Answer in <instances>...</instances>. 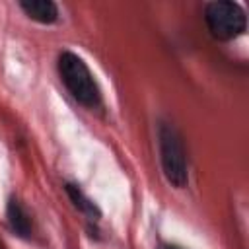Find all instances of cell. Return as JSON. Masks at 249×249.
Wrapping results in <instances>:
<instances>
[{"label":"cell","instance_id":"8992f818","mask_svg":"<svg viewBox=\"0 0 249 249\" xmlns=\"http://www.w3.org/2000/svg\"><path fill=\"white\" fill-rule=\"evenodd\" d=\"M18 6L21 8V12L43 25H53L58 21V6L53 0H19Z\"/></svg>","mask_w":249,"mask_h":249},{"label":"cell","instance_id":"3957f363","mask_svg":"<svg viewBox=\"0 0 249 249\" xmlns=\"http://www.w3.org/2000/svg\"><path fill=\"white\" fill-rule=\"evenodd\" d=\"M204 23L218 41H231L245 33L247 16L237 2L216 0L204 6Z\"/></svg>","mask_w":249,"mask_h":249},{"label":"cell","instance_id":"277c9868","mask_svg":"<svg viewBox=\"0 0 249 249\" xmlns=\"http://www.w3.org/2000/svg\"><path fill=\"white\" fill-rule=\"evenodd\" d=\"M6 222L10 231L19 239H31L33 235V222L25 206L18 196H10L6 202Z\"/></svg>","mask_w":249,"mask_h":249},{"label":"cell","instance_id":"5b68a950","mask_svg":"<svg viewBox=\"0 0 249 249\" xmlns=\"http://www.w3.org/2000/svg\"><path fill=\"white\" fill-rule=\"evenodd\" d=\"M62 187H64V193H66V196L70 198L72 206H74L80 214L86 216V220H88L89 226H95V224L101 220V208L80 189V185L66 181Z\"/></svg>","mask_w":249,"mask_h":249},{"label":"cell","instance_id":"ba28073f","mask_svg":"<svg viewBox=\"0 0 249 249\" xmlns=\"http://www.w3.org/2000/svg\"><path fill=\"white\" fill-rule=\"evenodd\" d=\"M0 249H2V247H0Z\"/></svg>","mask_w":249,"mask_h":249},{"label":"cell","instance_id":"7a4b0ae2","mask_svg":"<svg viewBox=\"0 0 249 249\" xmlns=\"http://www.w3.org/2000/svg\"><path fill=\"white\" fill-rule=\"evenodd\" d=\"M158 148H160L161 173L165 181L175 189H185L189 185V158L183 144V136L173 123L160 121Z\"/></svg>","mask_w":249,"mask_h":249},{"label":"cell","instance_id":"52a82bcc","mask_svg":"<svg viewBox=\"0 0 249 249\" xmlns=\"http://www.w3.org/2000/svg\"><path fill=\"white\" fill-rule=\"evenodd\" d=\"M163 249H183V247H179V245H173V243H167Z\"/></svg>","mask_w":249,"mask_h":249},{"label":"cell","instance_id":"6da1fadb","mask_svg":"<svg viewBox=\"0 0 249 249\" xmlns=\"http://www.w3.org/2000/svg\"><path fill=\"white\" fill-rule=\"evenodd\" d=\"M56 72L62 86L78 105L88 111H95L103 105L101 88L80 54L72 51H62L56 58Z\"/></svg>","mask_w":249,"mask_h":249}]
</instances>
